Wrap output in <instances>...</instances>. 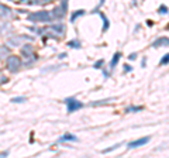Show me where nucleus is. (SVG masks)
<instances>
[{
  "mask_svg": "<svg viewBox=\"0 0 169 158\" xmlns=\"http://www.w3.org/2000/svg\"><path fill=\"white\" fill-rule=\"evenodd\" d=\"M128 59H130V61H134V59H137V52H133L131 55H128Z\"/></svg>",
  "mask_w": 169,
  "mask_h": 158,
  "instance_id": "26",
  "label": "nucleus"
},
{
  "mask_svg": "<svg viewBox=\"0 0 169 158\" xmlns=\"http://www.w3.org/2000/svg\"><path fill=\"white\" fill-rule=\"evenodd\" d=\"M23 62H21V58L17 56V55H9L7 59H6V68L10 71V72H17V71L21 68Z\"/></svg>",
  "mask_w": 169,
  "mask_h": 158,
  "instance_id": "3",
  "label": "nucleus"
},
{
  "mask_svg": "<svg viewBox=\"0 0 169 158\" xmlns=\"http://www.w3.org/2000/svg\"><path fill=\"white\" fill-rule=\"evenodd\" d=\"M151 47L154 48H159V47H169V38L168 37H159L152 42Z\"/></svg>",
  "mask_w": 169,
  "mask_h": 158,
  "instance_id": "8",
  "label": "nucleus"
},
{
  "mask_svg": "<svg viewBox=\"0 0 169 158\" xmlns=\"http://www.w3.org/2000/svg\"><path fill=\"white\" fill-rule=\"evenodd\" d=\"M27 100V97L25 96H16V97H11V103H24Z\"/></svg>",
  "mask_w": 169,
  "mask_h": 158,
  "instance_id": "16",
  "label": "nucleus"
},
{
  "mask_svg": "<svg viewBox=\"0 0 169 158\" xmlns=\"http://www.w3.org/2000/svg\"><path fill=\"white\" fill-rule=\"evenodd\" d=\"M169 64V52L165 54L164 56H162V59L159 61V65H168Z\"/></svg>",
  "mask_w": 169,
  "mask_h": 158,
  "instance_id": "19",
  "label": "nucleus"
},
{
  "mask_svg": "<svg viewBox=\"0 0 169 158\" xmlns=\"http://www.w3.org/2000/svg\"><path fill=\"white\" fill-rule=\"evenodd\" d=\"M111 100H114V97H109V99H103V100H97V102H90L89 106L95 107V106H101V105H106V103H110Z\"/></svg>",
  "mask_w": 169,
  "mask_h": 158,
  "instance_id": "12",
  "label": "nucleus"
},
{
  "mask_svg": "<svg viewBox=\"0 0 169 158\" xmlns=\"http://www.w3.org/2000/svg\"><path fill=\"white\" fill-rule=\"evenodd\" d=\"M68 47H69V48H76V50H78V48H80L82 45H80L79 40H72V41L68 42Z\"/></svg>",
  "mask_w": 169,
  "mask_h": 158,
  "instance_id": "15",
  "label": "nucleus"
},
{
  "mask_svg": "<svg viewBox=\"0 0 169 158\" xmlns=\"http://www.w3.org/2000/svg\"><path fill=\"white\" fill-rule=\"evenodd\" d=\"M103 75H104V78H109V76H110V72H107V71L103 69Z\"/></svg>",
  "mask_w": 169,
  "mask_h": 158,
  "instance_id": "27",
  "label": "nucleus"
},
{
  "mask_svg": "<svg viewBox=\"0 0 169 158\" xmlns=\"http://www.w3.org/2000/svg\"><path fill=\"white\" fill-rule=\"evenodd\" d=\"M9 154H10V151H9V150L0 151V158H7V157H9Z\"/></svg>",
  "mask_w": 169,
  "mask_h": 158,
  "instance_id": "23",
  "label": "nucleus"
},
{
  "mask_svg": "<svg viewBox=\"0 0 169 158\" xmlns=\"http://www.w3.org/2000/svg\"><path fill=\"white\" fill-rule=\"evenodd\" d=\"M79 139L76 137V136H73V134H70V133H65L59 140H58V143H66V141H78Z\"/></svg>",
  "mask_w": 169,
  "mask_h": 158,
  "instance_id": "9",
  "label": "nucleus"
},
{
  "mask_svg": "<svg viewBox=\"0 0 169 158\" xmlns=\"http://www.w3.org/2000/svg\"><path fill=\"white\" fill-rule=\"evenodd\" d=\"M84 13H86V11H84V10H82V9H80V10H76V11H73V13H72V16H70V18H69V20H70V23L76 21V18H79L80 16H83Z\"/></svg>",
  "mask_w": 169,
  "mask_h": 158,
  "instance_id": "13",
  "label": "nucleus"
},
{
  "mask_svg": "<svg viewBox=\"0 0 169 158\" xmlns=\"http://www.w3.org/2000/svg\"><path fill=\"white\" fill-rule=\"evenodd\" d=\"M7 81H9V79H7L6 76H3V75H0V85H1V83H6Z\"/></svg>",
  "mask_w": 169,
  "mask_h": 158,
  "instance_id": "25",
  "label": "nucleus"
},
{
  "mask_svg": "<svg viewBox=\"0 0 169 158\" xmlns=\"http://www.w3.org/2000/svg\"><path fill=\"white\" fill-rule=\"evenodd\" d=\"M34 37H28V35H14V37H10L7 40V44L10 47H20L21 42L24 41H33Z\"/></svg>",
  "mask_w": 169,
  "mask_h": 158,
  "instance_id": "4",
  "label": "nucleus"
},
{
  "mask_svg": "<svg viewBox=\"0 0 169 158\" xmlns=\"http://www.w3.org/2000/svg\"><path fill=\"white\" fill-rule=\"evenodd\" d=\"M21 55H24V56H27V58H33V61H37V55L34 52V48L33 45H30V44H24L23 47H21Z\"/></svg>",
  "mask_w": 169,
  "mask_h": 158,
  "instance_id": "7",
  "label": "nucleus"
},
{
  "mask_svg": "<svg viewBox=\"0 0 169 158\" xmlns=\"http://www.w3.org/2000/svg\"><path fill=\"white\" fill-rule=\"evenodd\" d=\"M7 30H10V26L9 24H1L0 26V35H3V33L7 31Z\"/></svg>",
  "mask_w": 169,
  "mask_h": 158,
  "instance_id": "21",
  "label": "nucleus"
},
{
  "mask_svg": "<svg viewBox=\"0 0 169 158\" xmlns=\"http://www.w3.org/2000/svg\"><path fill=\"white\" fill-rule=\"evenodd\" d=\"M120 145H121V143H118V144L113 145V147H109V148H106V150H103L101 153H103V154H107V153H110V151H114V150H116V148H118Z\"/></svg>",
  "mask_w": 169,
  "mask_h": 158,
  "instance_id": "20",
  "label": "nucleus"
},
{
  "mask_svg": "<svg viewBox=\"0 0 169 158\" xmlns=\"http://www.w3.org/2000/svg\"><path fill=\"white\" fill-rule=\"evenodd\" d=\"M145 65H147V59L144 58V59H142V67H145Z\"/></svg>",
  "mask_w": 169,
  "mask_h": 158,
  "instance_id": "28",
  "label": "nucleus"
},
{
  "mask_svg": "<svg viewBox=\"0 0 169 158\" xmlns=\"http://www.w3.org/2000/svg\"><path fill=\"white\" fill-rule=\"evenodd\" d=\"M168 30H169V24H168Z\"/></svg>",
  "mask_w": 169,
  "mask_h": 158,
  "instance_id": "29",
  "label": "nucleus"
},
{
  "mask_svg": "<svg viewBox=\"0 0 169 158\" xmlns=\"http://www.w3.org/2000/svg\"><path fill=\"white\" fill-rule=\"evenodd\" d=\"M9 55H10V48L6 47V45H0V61L7 58Z\"/></svg>",
  "mask_w": 169,
  "mask_h": 158,
  "instance_id": "11",
  "label": "nucleus"
},
{
  "mask_svg": "<svg viewBox=\"0 0 169 158\" xmlns=\"http://www.w3.org/2000/svg\"><path fill=\"white\" fill-rule=\"evenodd\" d=\"M168 11H169V9H168V6H165V4H161L159 9H158V13L159 14H168Z\"/></svg>",
  "mask_w": 169,
  "mask_h": 158,
  "instance_id": "18",
  "label": "nucleus"
},
{
  "mask_svg": "<svg viewBox=\"0 0 169 158\" xmlns=\"http://www.w3.org/2000/svg\"><path fill=\"white\" fill-rule=\"evenodd\" d=\"M120 58H121V52H116L113 55V58H111V61H110V69H114V68H116V65L118 64Z\"/></svg>",
  "mask_w": 169,
  "mask_h": 158,
  "instance_id": "10",
  "label": "nucleus"
},
{
  "mask_svg": "<svg viewBox=\"0 0 169 158\" xmlns=\"http://www.w3.org/2000/svg\"><path fill=\"white\" fill-rule=\"evenodd\" d=\"M150 140H151L150 136H147V137H141V139H138V140L130 141V143L127 144V147H128V148H138V147H142V145L148 144Z\"/></svg>",
  "mask_w": 169,
  "mask_h": 158,
  "instance_id": "6",
  "label": "nucleus"
},
{
  "mask_svg": "<svg viewBox=\"0 0 169 158\" xmlns=\"http://www.w3.org/2000/svg\"><path fill=\"white\" fill-rule=\"evenodd\" d=\"M28 20L33 23H50L54 18L51 16V11L47 10H40V11H34L28 14Z\"/></svg>",
  "mask_w": 169,
  "mask_h": 158,
  "instance_id": "1",
  "label": "nucleus"
},
{
  "mask_svg": "<svg viewBox=\"0 0 169 158\" xmlns=\"http://www.w3.org/2000/svg\"><path fill=\"white\" fill-rule=\"evenodd\" d=\"M64 103L66 105L68 113H75V112H78V110H80V109H83L84 107V103L79 102V100H78L76 97H73V96L66 97V99L64 100Z\"/></svg>",
  "mask_w": 169,
  "mask_h": 158,
  "instance_id": "2",
  "label": "nucleus"
},
{
  "mask_svg": "<svg viewBox=\"0 0 169 158\" xmlns=\"http://www.w3.org/2000/svg\"><path fill=\"white\" fill-rule=\"evenodd\" d=\"M142 110V106H128L125 109V113H137V112H141Z\"/></svg>",
  "mask_w": 169,
  "mask_h": 158,
  "instance_id": "14",
  "label": "nucleus"
},
{
  "mask_svg": "<svg viewBox=\"0 0 169 158\" xmlns=\"http://www.w3.org/2000/svg\"><path fill=\"white\" fill-rule=\"evenodd\" d=\"M99 14H100V17L103 18V21H104V24H103V31H106V30H107V28L110 27V21L107 20V17H106V16H104L103 13H99Z\"/></svg>",
  "mask_w": 169,
  "mask_h": 158,
  "instance_id": "17",
  "label": "nucleus"
},
{
  "mask_svg": "<svg viewBox=\"0 0 169 158\" xmlns=\"http://www.w3.org/2000/svg\"><path fill=\"white\" fill-rule=\"evenodd\" d=\"M13 17H14L13 10L9 6L0 3V18H3V20H11Z\"/></svg>",
  "mask_w": 169,
  "mask_h": 158,
  "instance_id": "5",
  "label": "nucleus"
},
{
  "mask_svg": "<svg viewBox=\"0 0 169 158\" xmlns=\"http://www.w3.org/2000/svg\"><path fill=\"white\" fill-rule=\"evenodd\" d=\"M103 64H104V59H99L97 62H95V65H93V67H95L96 69H101V67H103Z\"/></svg>",
  "mask_w": 169,
  "mask_h": 158,
  "instance_id": "22",
  "label": "nucleus"
},
{
  "mask_svg": "<svg viewBox=\"0 0 169 158\" xmlns=\"http://www.w3.org/2000/svg\"><path fill=\"white\" fill-rule=\"evenodd\" d=\"M131 71H133V67H130V65H127V64L124 65V72H125V73H127V72H131Z\"/></svg>",
  "mask_w": 169,
  "mask_h": 158,
  "instance_id": "24",
  "label": "nucleus"
}]
</instances>
